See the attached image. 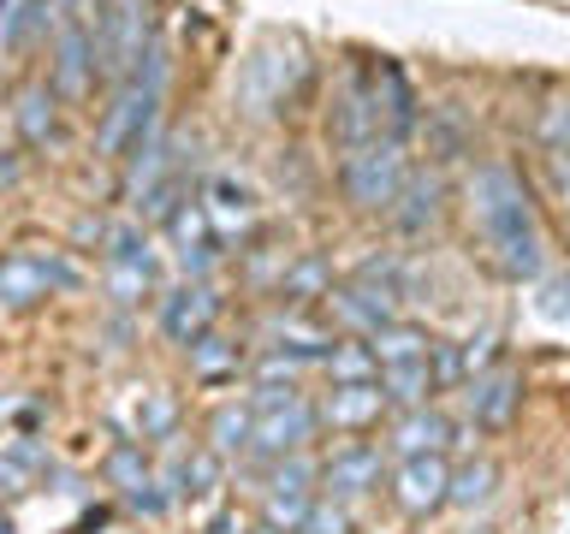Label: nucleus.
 <instances>
[{"label": "nucleus", "instance_id": "f257e3e1", "mask_svg": "<svg viewBox=\"0 0 570 534\" xmlns=\"http://www.w3.org/2000/svg\"><path fill=\"white\" fill-rule=\"evenodd\" d=\"M470 214H475L481 244L493 249V261L505 267L511 279H541L547 238H541V220H534V202H529L517 167H505V160H481V167L470 172Z\"/></svg>", "mask_w": 570, "mask_h": 534}, {"label": "nucleus", "instance_id": "f03ea898", "mask_svg": "<svg viewBox=\"0 0 570 534\" xmlns=\"http://www.w3.org/2000/svg\"><path fill=\"white\" fill-rule=\"evenodd\" d=\"M160 89H167V53L149 48V71H131L119 89V101L107 107L101 119V155H125V149H142L155 137V113H160Z\"/></svg>", "mask_w": 570, "mask_h": 534}, {"label": "nucleus", "instance_id": "7ed1b4c3", "mask_svg": "<svg viewBox=\"0 0 570 534\" xmlns=\"http://www.w3.org/2000/svg\"><path fill=\"white\" fill-rule=\"evenodd\" d=\"M149 30H155L149 0H101V18H96V30H89L96 66L114 83H125L142 60H149Z\"/></svg>", "mask_w": 570, "mask_h": 534}, {"label": "nucleus", "instance_id": "20e7f679", "mask_svg": "<svg viewBox=\"0 0 570 534\" xmlns=\"http://www.w3.org/2000/svg\"><path fill=\"white\" fill-rule=\"evenodd\" d=\"M404 178H410V160L399 137H374L363 149H345V160H338V185H345L356 208H392Z\"/></svg>", "mask_w": 570, "mask_h": 534}, {"label": "nucleus", "instance_id": "39448f33", "mask_svg": "<svg viewBox=\"0 0 570 534\" xmlns=\"http://www.w3.org/2000/svg\"><path fill=\"white\" fill-rule=\"evenodd\" d=\"M303 71H309V60H303L297 42L256 48V53L244 60V71H238V101H244V113H274V107L303 83Z\"/></svg>", "mask_w": 570, "mask_h": 534}, {"label": "nucleus", "instance_id": "423d86ee", "mask_svg": "<svg viewBox=\"0 0 570 534\" xmlns=\"http://www.w3.org/2000/svg\"><path fill=\"white\" fill-rule=\"evenodd\" d=\"M66 285H78V274H71L60 256H42V249H12V256L0 261V309H30V303L66 291Z\"/></svg>", "mask_w": 570, "mask_h": 534}, {"label": "nucleus", "instance_id": "0eeeda50", "mask_svg": "<svg viewBox=\"0 0 570 534\" xmlns=\"http://www.w3.org/2000/svg\"><path fill=\"white\" fill-rule=\"evenodd\" d=\"M256 416V427H249V445H256L262 457H285V452H303V445L315 439V427H321V416H315V404L297 398L292 404H279V409H249Z\"/></svg>", "mask_w": 570, "mask_h": 534}, {"label": "nucleus", "instance_id": "6e6552de", "mask_svg": "<svg viewBox=\"0 0 570 534\" xmlns=\"http://www.w3.org/2000/svg\"><path fill=\"white\" fill-rule=\"evenodd\" d=\"M445 487H452V469H445L440 452L399 457V469H392V498H399L404 516H434L445 505Z\"/></svg>", "mask_w": 570, "mask_h": 534}, {"label": "nucleus", "instance_id": "1a4fd4ad", "mask_svg": "<svg viewBox=\"0 0 570 534\" xmlns=\"http://www.w3.org/2000/svg\"><path fill=\"white\" fill-rule=\"evenodd\" d=\"M333 137H338V149H363V142L386 137V125H381V83L345 78L338 107H333Z\"/></svg>", "mask_w": 570, "mask_h": 534}, {"label": "nucleus", "instance_id": "9d476101", "mask_svg": "<svg viewBox=\"0 0 570 534\" xmlns=\"http://www.w3.org/2000/svg\"><path fill=\"white\" fill-rule=\"evenodd\" d=\"M517 398H523V380H517L511 368L470 374V386H463V404H470V422L475 427H505L517 416Z\"/></svg>", "mask_w": 570, "mask_h": 534}, {"label": "nucleus", "instance_id": "9b49d317", "mask_svg": "<svg viewBox=\"0 0 570 534\" xmlns=\"http://www.w3.org/2000/svg\"><path fill=\"white\" fill-rule=\"evenodd\" d=\"M155 285V256L149 244L137 238V231H119L114 249H107V291H114L119 303H137L142 291Z\"/></svg>", "mask_w": 570, "mask_h": 534}, {"label": "nucleus", "instance_id": "f8f14e48", "mask_svg": "<svg viewBox=\"0 0 570 534\" xmlns=\"http://www.w3.org/2000/svg\"><path fill=\"white\" fill-rule=\"evenodd\" d=\"M214 291L208 285H185V291H173V297H160V333L173 338V345H196L208 327H214Z\"/></svg>", "mask_w": 570, "mask_h": 534}, {"label": "nucleus", "instance_id": "ddd939ff", "mask_svg": "<svg viewBox=\"0 0 570 534\" xmlns=\"http://www.w3.org/2000/svg\"><path fill=\"white\" fill-rule=\"evenodd\" d=\"M321 481H327V498H363L368 487H381V452L374 445H338V452L327 457V469H321Z\"/></svg>", "mask_w": 570, "mask_h": 534}, {"label": "nucleus", "instance_id": "4468645a", "mask_svg": "<svg viewBox=\"0 0 570 534\" xmlns=\"http://www.w3.org/2000/svg\"><path fill=\"white\" fill-rule=\"evenodd\" d=\"M381 409H386V392L374 380H356V386H333L315 416L333 422V434H363L368 422H381Z\"/></svg>", "mask_w": 570, "mask_h": 534}, {"label": "nucleus", "instance_id": "2eb2a0df", "mask_svg": "<svg viewBox=\"0 0 570 534\" xmlns=\"http://www.w3.org/2000/svg\"><path fill=\"white\" fill-rule=\"evenodd\" d=\"M89 78H96V42L78 18H66L60 42H53V83H60V96H83Z\"/></svg>", "mask_w": 570, "mask_h": 534}, {"label": "nucleus", "instance_id": "dca6fc26", "mask_svg": "<svg viewBox=\"0 0 570 534\" xmlns=\"http://www.w3.org/2000/svg\"><path fill=\"white\" fill-rule=\"evenodd\" d=\"M392 452L399 457H422V452H445L452 445V422L440 416V409H428V404H416V409H404L399 422H392Z\"/></svg>", "mask_w": 570, "mask_h": 534}, {"label": "nucleus", "instance_id": "f3484780", "mask_svg": "<svg viewBox=\"0 0 570 534\" xmlns=\"http://www.w3.org/2000/svg\"><path fill=\"white\" fill-rule=\"evenodd\" d=\"M368 356H374V368H392V363H416V356L434 350V338H428L422 327H410V320H386V327H374L368 338Z\"/></svg>", "mask_w": 570, "mask_h": 534}, {"label": "nucleus", "instance_id": "a211bd4d", "mask_svg": "<svg viewBox=\"0 0 570 534\" xmlns=\"http://www.w3.org/2000/svg\"><path fill=\"white\" fill-rule=\"evenodd\" d=\"M107 481L131 493L142 511H160V505H167L160 493H149V457H142V445H131V439L114 445V457H107Z\"/></svg>", "mask_w": 570, "mask_h": 534}, {"label": "nucleus", "instance_id": "6ab92c4d", "mask_svg": "<svg viewBox=\"0 0 570 534\" xmlns=\"http://www.w3.org/2000/svg\"><path fill=\"white\" fill-rule=\"evenodd\" d=\"M374 386L386 392V404L416 409V404H428V392H434L440 380H434V368H428V356H416V363H392V368H381V374H374Z\"/></svg>", "mask_w": 570, "mask_h": 534}, {"label": "nucleus", "instance_id": "aec40b11", "mask_svg": "<svg viewBox=\"0 0 570 534\" xmlns=\"http://www.w3.org/2000/svg\"><path fill=\"white\" fill-rule=\"evenodd\" d=\"M392 214H399L404 231H428L440 220V178H404L399 202H392Z\"/></svg>", "mask_w": 570, "mask_h": 534}, {"label": "nucleus", "instance_id": "412c9836", "mask_svg": "<svg viewBox=\"0 0 570 534\" xmlns=\"http://www.w3.org/2000/svg\"><path fill=\"white\" fill-rule=\"evenodd\" d=\"M249 427H256L249 404H220V409H214V422H208V452H214V457L249 452Z\"/></svg>", "mask_w": 570, "mask_h": 534}, {"label": "nucleus", "instance_id": "4be33fe9", "mask_svg": "<svg viewBox=\"0 0 570 534\" xmlns=\"http://www.w3.org/2000/svg\"><path fill=\"white\" fill-rule=\"evenodd\" d=\"M493 487H499V469H493L488 457H481V463H463V469L452 475V487H445V505L475 511V505H488V498H493Z\"/></svg>", "mask_w": 570, "mask_h": 534}, {"label": "nucleus", "instance_id": "5701e85b", "mask_svg": "<svg viewBox=\"0 0 570 534\" xmlns=\"http://www.w3.org/2000/svg\"><path fill=\"white\" fill-rule=\"evenodd\" d=\"M238 345H226V338H214V333H203L190 345V368H196V380H226V374H238Z\"/></svg>", "mask_w": 570, "mask_h": 534}, {"label": "nucleus", "instance_id": "b1692460", "mask_svg": "<svg viewBox=\"0 0 570 534\" xmlns=\"http://www.w3.org/2000/svg\"><path fill=\"white\" fill-rule=\"evenodd\" d=\"M167 481H173V498H185V493H208V487H214V481H220V457H214V452H208V445H203V452H190V457H178Z\"/></svg>", "mask_w": 570, "mask_h": 534}, {"label": "nucleus", "instance_id": "393cba45", "mask_svg": "<svg viewBox=\"0 0 570 534\" xmlns=\"http://www.w3.org/2000/svg\"><path fill=\"white\" fill-rule=\"evenodd\" d=\"M262 511H267V528H274V534H297L303 511H309V493H292V487H267Z\"/></svg>", "mask_w": 570, "mask_h": 534}, {"label": "nucleus", "instance_id": "a878e982", "mask_svg": "<svg viewBox=\"0 0 570 534\" xmlns=\"http://www.w3.org/2000/svg\"><path fill=\"white\" fill-rule=\"evenodd\" d=\"M327 291L333 285H327V267L321 261H297L279 274V297H292V303H309V297H327Z\"/></svg>", "mask_w": 570, "mask_h": 534}, {"label": "nucleus", "instance_id": "bb28decb", "mask_svg": "<svg viewBox=\"0 0 570 534\" xmlns=\"http://www.w3.org/2000/svg\"><path fill=\"white\" fill-rule=\"evenodd\" d=\"M327 368H333V380L338 386H356V380H374V356H368V345H333L327 350Z\"/></svg>", "mask_w": 570, "mask_h": 534}, {"label": "nucleus", "instance_id": "cd10ccee", "mask_svg": "<svg viewBox=\"0 0 570 534\" xmlns=\"http://www.w3.org/2000/svg\"><path fill=\"white\" fill-rule=\"evenodd\" d=\"M297 534H351V511L338 505V498H309Z\"/></svg>", "mask_w": 570, "mask_h": 534}, {"label": "nucleus", "instance_id": "c85d7f7f", "mask_svg": "<svg viewBox=\"0 0 570 534\" xmlns=\"http://www.w3.org/2000/svg\"><path fill=\"white\" fill-rule=\"evenodd\" d=\"M18 125H24V137L53 131V96L48 89H24V96H18Z\"/></svg>", "mask_w": 570, "mask_h": 534}, {"label": "nucleus", "instance_id": "c756f323", "mask_svg": "<svg viewBox=\"0 0 570 534\" xmlns=\"http://www.w3.org/2000/svg\"><path fill=\"white\" fill-rule=\"evenodd\" d=\"M547 167H552V185H559V202L570 214V142H559V149H541Z\"/></svg>", "mask_w": 570, "mask_h": 534}, {"label": "nucleus", "instance_id": "7c9ffc66", "mask_svg": "<svg viewBox=\"0 0 570 534\" xmlns=\"http://www.w3.org/2000/svg\"><path fill=\"white\" fill-rule=\"evenodd\" d=\"M208 196H214V220H232V214H238V220H244V214H249L244 190H232V185H214Z\"/></svg>", "mask_w": 570, "mask_h": 534}, {"label": "nucleus", "instance_id": "2f4dec72", "mask_svg": "<svg viewBox=\"0 0 570 534\" xmlns=\"http://www.w3.org/2000/svg\"><path fill=\"white\" fill-rule=\"evenodd\" d=\"M167 427H173V398H167V392H155V398H149V416H142V439H149V434H167Z\"/></svg>", "mask_w": 570, "mask_h": 534}, {"label": "nucleus", "instance_id": "473e14b6", "mask_svg": "<svg viewBox=\"0 0 570 534\" xmlns=\"http://www.w3.org/2000/svg\"><path fill=\"white\" fill-rule=\"evenodd\" d=\"M36 452H7L0 457V493H18L24 487V463H30Z\"/></svg>", "mask_w": 570, "mask_h": 534}, {"label": "nucleus", "instance_id": "72a5a7b5", "mask_svg": "<svg viewBox=\"0 0 570 534\" xmlns=\"http://www.w3.org/2000/svg\"><path fill=\"white\" fill-rule=\"evenodd\" d=\"M547 315H570V279L552 285V297H547Z\"/></svg>", "mask_w": 570, "mask_h": 534}, {"label": "nucleus", "instance_id": "f704fd0d", "mask_svg": "<svg viewBox=\"0 0 570 534\" xmlns=\"http://www.w3.org/2000/svg\"><path fill=\"white\" fill-rule=\"evenodd\" d=\"M0 534H12V523H0Z\"/></svg>", "mask_w": 570, "mask_h": 534}, {"label": "nucleus", "instance_id": "c9c22d12", "mask_svg": "<svg viewBox=\"0 0 570 534\" xmlns=\"http://www.w3.org/2000/svg\"><path fill=\"white\" fill-rule=\"evenodd\" d=\"M0 18H7V0H0Z\"/></svg>", "mask_w": 570, "mask_h": 534}, {"label": "nucleus", "instance_id": "e433bc0d", "mask_svg": "<svg viewBox=\"0 0 570 534\" xmlns=\"http://www.w3.org/2000/svg\"><path fill=\"white\" fill-rule=\"evenodd\" d=\"M256 534H274V528H256Z\"/></svg>", "mask_w": 570, "mask_h": 534}]
</instances>
